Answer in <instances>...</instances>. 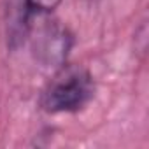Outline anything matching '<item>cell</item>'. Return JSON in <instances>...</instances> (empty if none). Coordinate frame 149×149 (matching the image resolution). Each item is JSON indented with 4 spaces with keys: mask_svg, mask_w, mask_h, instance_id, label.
I'll use <instances>...</instances> for the list:
<instances>
[{
    "mask_svg": "<svg viewBox=\"0 0 149 149\" xmlns=\"http://www.w3.org/2000/svg\"><path fill=\"white\" fill-rule=\"evenodd\" d=\"M93 91L95 86L88 70L68 65L51 79L44 91L42 105L49 112H74L91 100Z\"/></svg>",
    "mask_w": 149,
    "mask_h": 149,
    "instance_id": "cell-1",
    "label": "cell"
},
{
    "mask_svg": "<svg viewBox=\"0 0 149 149\" xmlns=\"http://www.w3.org/2000/svg\"><path fill=\"white\" fill-rule=\"evenodd\" d=\"M60 2L61 0H26L28 7L37 13H51L53 9L58 7Z\"/></svg>",
    "mask_w": 149,
    "mask_h": 149,
    "instance_id": "cell-2",
    "label": "cell"
}]
</instances>
